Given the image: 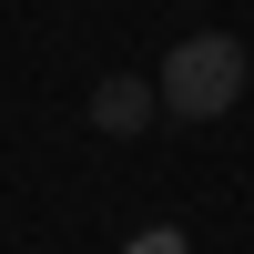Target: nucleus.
Returning a JSON list of instances; mask_svg holds the SVG:
<instances>
[{
	"label": "nucleus",
	"mask_w": 254,
	"mask_h": 254,
	"mask_svg": "<svg viewBox=\"0 0 254 254\" xmlns=\"http://www.w3.org/2000/svg\"><path fill=\"white\" fill-rule=\"evenodd\" d=\"M122 254H193V244H183L173 224H153V234H132V244H122Z\"/></svg>",
	"instance_id": "7ed1b4c3"
},
{
	"label": "nucleus",
	"mask_w": 254,
	"mask_h": 254,
	"mask_svg": "<svg viewBox=\"0 0 254 254\" xmlns=\"http://www.w3.org/2000/svg\"><path fill=\"white\" fill-rule=\"evenodd\" d=\"M153 92H163V112H173V122H214V112H234V92H244V41H234V31H193V41H173Z\"/></svg>",
	"instance_id": "f257e3e1"
},
{
	"label": "nucleus",
	"mask_w": 254,
	"mask_h": 254,
	"mask_svg": "<svg viewBox=\"0 0 254 254\" xmlns=\"http://www.w3.org/2000/svg\"><path fill=\"white\" fill-rule=\"evenodd\" d=\"M153 112H163V92L132 81V71H112V81L92 92V132H153Z\"/></svg>",
	"instance_id": "f03ea898"
}]
</instances>
